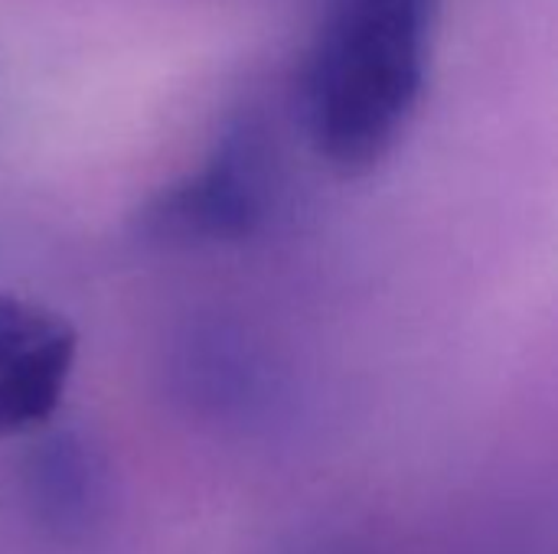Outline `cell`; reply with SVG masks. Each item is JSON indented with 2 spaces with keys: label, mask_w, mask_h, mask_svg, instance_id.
<instances>
[{
  "label": "cell",
  "mask_w": 558,
  "mask_h": 554,
  "mask_svg": "<svg viewBox=\"0 0 558 554\" xmlns=\"http://www.w3.org/2000/svg\"><path fill=\"white\" fill-rule=\"evenodd\" d=\"M438 0H327L301 65V121L340 173L373 170L418 108Z\"/></svg>",
  "instance_id": "1"
},
{
  "label": "cell",
  "mask_w": 558,
  "mask_h": 554,
  "mask_svg": "<svg viewBox=\"0 0 558 554\" xmlns=\"http://www.w3.org/2000/svg\"><path fill=\"white\" fill-rule=\"evenodd\" d=\"M271 150L255 121L222 131L199 170L137 209V232L157 245H219L248 238L271 206Z\"/></svg>",
  "instance_id": "2"
},
{
  "label": "cell",
  "mask_w": 558,
  "mask_h": 554,
  "mask_svg": "<svg viewBox=\"0 0 558 554\" xmlns=\"http://www.w3.org/2000/svg\"><path fill=\"white\" fill-rule=\"evenodd\" d=\"M78 336L59 313L0 294V441L52 418L69 385Z\"/></svg>",
  "instance_id": "3"
},
{
  "label": "cell",
  "mask_w": 558,
  "mask_h": 554,
  "mask_svg": "<svg viewBox=\"0 0 558 554\" xmlns=\"http://www.w3.org/2000/svg\"><path fill=\"white\" fill-rule=\"evenodd\" d=\"M29 480H33V496L52 526L82 522L88 516L95 496V470L82 444H75L72 438H59L46 444L36 454Z\"/></svg>",
  "instance_id": "4"
}]
</instances>
